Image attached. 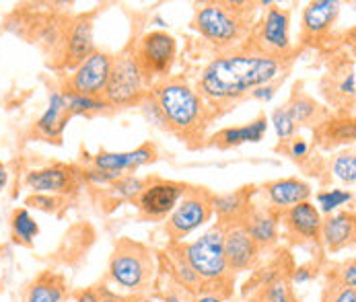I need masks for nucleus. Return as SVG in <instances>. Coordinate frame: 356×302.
I'll use <instances>...</instances> for the list:
<instances>
[{
    "label": "nucleus",
    "mask_w": 356,
    "mask_h": 302,
    "mask_svg": "<svg viewBox=\"0 0 356 302\" xmlns=\"http://www.w3.org/2000/svg\"><path fill=\"white\" fill-rule=\"evenodd\" d=\"M291 60H278L254 51L248 46L222 51L198 78V95L210 107L233 105L252 95L255 89L278 83L286 76Z\"/></svg>",
    "instance_id": "f257e3e1"
},
{
    "label": "nucleus",
    "mask_w": 356,
    "mask_h": 302,
    "mask_svg": "<svg viewBox=\"0 0 356 302\" xmlns=\"http://www.w3.org/2000/svg\"><path fill=\"white\" fill-rule=\"evenodd\" d=\"M156 103L165 130L181 140H200L210 121V107L198 91L181 78H163L149 93Z\"/></svg>",
    "instance_id": "f03ea898"
},
{
    "label": "nucleus",
    "mask_w": 356,
    "mask_h": 302,
    "mask_svg": "<svg viewBox=\"0 0 356 302\" xmlns=\"http://www.w3.org/2000/svg\"><path fill=\"white\" fill-rule=\"evenodd\" d=\"M239 2H202L194 12V29L218 50H235L250 33V8Z\"/></svg>",
    "instance_id": "7ed1b4c3"
},
{
    "label": "nucleus",
    "mask_w": 356,
    "mask_h": 302,
    "mask_svg": "<svg viewBox=\"0 0 356 302\" xmlns=\"http://www.w3.org/2000/svg\"><path fill=\"white\" fill-rule=\"evenodd\" d=\"M107 278L122 292L140 296L151 290L156 278L154 253L132 239H122L109 259Z\"/></svg>",
    "instance_id": "20e7f679"
},
{
    "label": "nucleus",
    "mask_w": 356,
    "mask_h": 302,
    "mask_svg": "<svg viewBox=\"0 0 356 302\" xmlns=\"http://www.w3.org/2000/svg\"><path fill=\"white\" fill-rule=\"evenodd\" d=\"M179 247H181L186 261L190 263V267L200 278V284H202L200 292L216 296V288H222V284L231 282V276H229L231 271L227 267L225 253H222V228H220V224L206 230L202 237L196 239L194 243L179 245Z\"/></svg>",
    "instance_id": "39448f33"
},
{
    "label": "nucleus",
    "mask_w": 356,
    "mask_h": 302,
    "mask_svg": "<svg viewBox=\"0 0 356 302\" xmlns=\"http://www.w3.org/2000/svg\"><path fill=\"white\" fill-rule=\"evenodd\" d=\"M147 95H149V83L140 72L134 56L130 51H124L118 58H113L111 74L102 95V99L109 105V109L138 105Z\"/></svg>",
    "instance_id": "423d86ee"
},
{
    "label": "nucleus",
    "mask_w": 356,
    "mask_h": 302,
    "mask_svg": "<svg viewBox=\"0 0 356 302\" xmlns=\"http://www.w3.org/2000/svg\"><path fill=\"white\" fill-rule=\"evenodd\" d=\"M245 46L270 58L291 60V12L278 4H270L259 25L250 33V44Z\"/></svg>",
    "instance_id": "0eeeda50"
},
{
    "label": "nucleus",
    "mask_w": 356,
    "mask_h": 302,
    "mask_svg": "<svg viewBox=\"0 0 356 302\" xmlns=\"http://www.w3.org/2000/svg\"><path fill=\"white\" fill-rule=\"evenodd\" d=\"M132 56L147 83L154 85L156 78L163 81L169 76L177 58V42L167 31H149L140 37Z\"/></svg>",
    "instance_id": "6e6552de"
},
{
    "label": "nucleus",
    "mask_w": 356,
    "mask_h": 302,
    "mask_svg": "<svg viewBox=\"0 0 356 302\" xmlns=\"http://www.w3.org/2000/svg\"><path fill=\"white\" fill-rule=\"evenodd\" d=\"M210 194L204 190H190L184 194V198L175 205V210L169 214L165 233L173 245H177L181 239L192 235L204 226L212 218V203H210Z\"/></svg>",
    "instance_id": "1a4fd4ad"
},
{
    "label": "nucleus",
    "mask_w": 356,
    "mask_h": 302,
    "mask_svg": "<svg viewBox=\"0 0 356 302\" xmlns=\"http://www.w3.org/2000/svg\"><path fill=\"white\" fill-rule=\"evenodd\" d=\"M111 64H113V56H109L107 51L95 50L66 78L64 93L85 95V97H102L105 87H107L109 74H111Z\"/></svg>",
    "instance_id": "9d476101"
},
{
    "label": "nucleus",
    "mask_w": 356,
    "mask_h": 302,
    "mask_svg": "<svg viewBox=\"0 0 356 302\" xmlns=\"http://www.w3.org/2000/svg\"><path fill=\"white\" fill-rule=\"evenodd\" d=\"M81 179H83L81 171H76L74 167L54 162V165L42 167V169H31L25 175V187L31 190L33 194L66 198L79 190Z\"/></svg>",
    "instance_id": "9b49d317"
},
{
    "label": "nucleus",
    "mask_w": 356,
    "mask_h": 302,
    "mask_svg": "<svg viewBox=\"0 0 356 302\" xmlns=\"http://www.w3.org/2000/svg\"><path fill=\"white\" fill-rule=\"evenodd\" d=\"M186 192H188L186 183L169 181V179H151L149 183H145V190L136 198V205L145 218L161 220L175 210V205L179 203Z\"/></svg>",
    "instance_id": "f8f14e48"
},
{
    "label": "nucleus",
    "mask_w": 356,
    "mask_h": 302,
    "mask_svg": "<svg viewBox=\"0 0 356 302\" xmlns=\"http://www.w3.org/2000/svg\"><path fill=\"white\" fill-rule=\"evenodd\" d=\"M220 228H222V253L229 271H245L254 267L259 257V247L250 237L243 222L241 220L220 222Z\"/></svg>",
    "instance_id": "ddd939ff"
},
{
    "label": "nucleus",
    "mask_w": 356,
    "mask_h": 302,
    "mask_svg": "<svg viewBox=\"0 0 356 302\" xmlns=\"http://www.w3.org/2000/svg\"><path fill=\"white\" fill-rule=\"evenodd\" d=\"M159 156V151L153 142H147L134 151L126 152H99L93 156V167L99 171L107 173H115V175H124L126 171H136L149 162H154Z\"/></svg>",
    "instance_id": "4468645a"
},
{
    "label": "nucleus",
    "mask_w": 356,
    "mask_h": 302,
    "mask_svg": "<svg viewBox=\"0 0 356 302\" xmlns=\"http://www.w3.org/2000/svg\"><path fill=\"white\" fill-rule=\"evenodd\" d=\"M356 224L355 212L348 210H338L321 220V230H319V241L325 245V249L332 253L342 251L348 245L355 243Z\"/></svg>",
    "instance_id": "2eb2a0df"
},
{
    "label": "nucleus",
    "mask_w": 356,
    "mask_h": 302,
    "mask_svg": "<svg viewBox=\"0 0 356 302\" xmlns=\"http://www.w3.org/2000/svg\"><path fill=\"white\" fill-rule=\"evenodd\" d=\"M264 196L270 203L272 210L284 212L301 201H309L311 198V185L299 179V177H286V179H276L264 185Z\"/></svg>",
    "instance_id": "dca6fc26"
},
{
    "label": "nucleus",
    "mask_w": 356,
    "mask_h": 302,
    "mask_svg": "<svg viewBox=\"0 0 356 302\" xmlns=\"http://www.w3.org/2000/svg\"><path fill=\"white\" fill-rule=\"evenodd\" d=\"M340 15V2L336 0H313L309 2L303 10V21H301V33L303 40H317L321 35H325L336 19Z\"/></svg>",
    "instance_id": "f3484780"
},
{
    "label": "nucleus",
    "mask_w": 356,
    "mask_h": 302,
    "mask_svg": "<svg viewBox=\"0 0 356 302\" xmlns=\"http://www.w3.org/2000/svg\"><path fill=\"white\" fill-rule=\"evenodd\" d=\"M321 220L323 216L311 201H301L282 212V222L286 230L305 241H319Z\"/></svg>",
    "instance_id": "a211bd4d"
},
{
    "label": "nucleus",
    "mask_w": 356,
    "mask_h": 302,
    "mask_svg": "<svg viewBox=\"0 0 356 302\" xmlns=\"http://www.w3.org/2000/svg\"><path fill=\"white\" fill-rule=\"evenodd\" d=\"M250 237L259 249H268L278 241V212L272 208H252L241 218Z\"/></svg>",
    "instance_id": "6ab92c4d"
},
{
    "label": "nucleus",
    "mask_w": 356,
    "mask_h": 302,
    "mask_svg": "<svg viewBox=\"0 0 356 302\" xmlns=\"http://www.w3.org/2000/svg\"><path fill=\"white\" fill-rule=\"evenodd\" d=\"M268 117L266 115H257L254 121L245 124V126H235V128H225L220 132H216L212 138H210V146H216V149H235V146H241V144H248V142H261L266 132H268Z\"/></svg>",
    "instance_id": "aec40b11"
},
{
    "label": "nucleus",
    "mask_w": 356,
    "mask_h": 302,
    "mask_svg": "<svg viewBox=\"0 0 356 302\" xmlns=\"http://www.w3.org/2000/svg\"><path fill=\"white\" fill-rule=\"evenodd\" d=\"M93 51H95V46H93V23H91V19L81 17V19L74 21V25L68 31L64 66L74 70Z\"/></svg>",
    "instance_id": "412c9836"
},
{
    "label": "nucleus",
    "mask_w": 356,
    "mask_h": 302,
    "mask_svg": "<svg viewBox=\"0 0 356 302\" xmlns=\"http://www.w3.org/2000/svg\"><path fill=\"white\" fill-rule=\"evenodd\" d=\"M70 115L66 109V95L62 91H51L50 99H48V107L42 113V117L35 121V130L48 138V140H56L62 136L66 124H68Z\"/></svg>",
    "instance_id": "4be33fe9"
},
{
    "label": "nucleus",
    "mask_w": 356,
    "mask_h": 302,
    "mask_svg": "<svg viewBox=\"0 0 356 302\" xmlns=\"http://www.w3.org/2000/svg\"><path fill=\"white\" fill-rule=\"evenodd\" d=\"M252 187H243L235 194H222V196H212V212H216L220 216L222 222L229 220H241L245 216V212L250 210V192Z\"/></svg>",
    "instance_id": "5701e85b"
},
{
    "label": "nucleus",
    "mask_w": 356,
    "mask_h": 302,
    "mask_svg": "<svg viewBox=\"0 0 356 302\" xmlns=\"http://www.w3.org/2000/svg\"><path fill=\"white\" fill-rule=\"evenodd\" d=\"M64 301V282L56 274L40 276L25 292L23 302H62Z\"/></svg>",
    "instance_id": "b1692460"
},
{
    "label": "nucleus",
    "mask_w": 356,
    "mask_h": 302,
    "mask_svg": "<svg viewBox=\"0 0 356 302\" xmlns=\"http://www.w3.org/2000/svg\"><path fill=\"white\" fill-rule=\"evenodd\" d=\"M10 230H13V239L19 245H33L38 235H40V224L35 222V218L31 216V212L27 208H19L13 212L10 218Z\"/></svg>",
    "instance_id": "393cba45"
},
{
    "label": "nucleus",
    "mask_w": 356,
    "mask_h": 302,
    "mask_svg": "<svg viewBox=\"0 0 356 302\" xmlns=\"http://www.w3.org/2000/svg\"><path fill=\"white\" fill-rule=\"evenodd\" d=\"M169 259V265H171V271H173V278L177 280V284L186 290H192V292H200L202 284H200V278L196 276V271L190 267V263L186 261L181 247L179 245H173V249L167 255Z\"/></svg>",
    "instance_id": "a878e982"
},
{
    "label": "nucleus",
    "mask_w": 356,
    "mask_h": 302,
    "mask_svg": "<svg viewBox=\"0 0 356 302\" xmlns=\"http://www.w3.org/2000/svg\"><path fill=\"white\" fill-rule=\"evenodd\" d=\"M355 136L356 130L353 117L325 121L323 124V130H321V138L325 140L323 146H327V149H334L338 144H353L355 142Z\"/></svg>",
    "instance_id": "bb28decb"
},
{
    "label": "nucleus",
    "mask_w": 356,
    "mask_h": 302,
    "mask_svg": "<svg viewBox=\"0 0 356 302\" xmlns=\"http://www.w3.org/2000/svg\"><path fill=\"white\" fill-rule=\"evenodd\" d=\"M284 107L289 109V113L293 115L297 126H307V124H317L319 121L321 107L311 99L309 95H303L299 91L291 97V101Z\"/></svg>",
    "instance_id": "cd10ccee"
},
{
    "label": "nucleus",
    "mask_w": 356,
    "mask_h": 302,
    "mask_svg": "<svg viewBox=\"0 0 356 302\" xmlns=\"http://www.w3.org/2000/svg\"><path fill=\"white\" fill-rule=\"evenodd\" d=\"M330 173L346 185L356 183V154L355 151H342L332 156L330 160Z\"/></svg>",
    "instance_id": "c85d7f7f"
},
{
    "label": "nucleus",
    "mask_w": 356,
    "mask_h": 302,
    "mask_svg": "<svg viewBox=\"0 0 356 302\" xmlns=\"http://www.w3.org/2000/svg\"><path fill=\"white\" fill-rule=\"evenodd\" d=\"M64 95H66V109H68L70 117L72 115H95V113H103L109 109V105L102 97H85V95H72V93H64Z\"/></svg>",
    "instance_id": "c756f323"
},
{
    "label": "nucleus",
    "mask_w": 356,
    "mask_h": 302,
    "mask_svg": "<svg viewBox=\"0 0 356 302\" xmlns=\"http://www.w3.org/2000/svg\"><path fill=\"white\" fill-rule=\"evenodd\" d=\"M315 200H317V205H315V208L319 210V214L330 216V214L338 212L342 205H346V203H350V201H353V192L332 187V190L319 192V194L315 196Z\"/></svg>",
    "instance_id": "7c9ffc66"
},
{
    "label": "nucleus",
    "mask_w": 356,
    "mask_h": 302,
    "mask_svg": "<svg viewBox=\"0 0 356 302\" xmlns=\"http://www.w3.org/2000/svg\"><path fill=\"white\" fill-rule=\"evenodd\" d=\"M332 78H336L334 83V91H332V101H342V105H346L350 101H355V91H356V76H355V66L348 70L344 68L338 76L332 74Z\"/></svg>",
    "instance_id": "2f4dec72"
},
{
    "label": "nucleus",
    "mask_w": 356,
    "mask_h": 302,
    "mask_svg": "<svg viewBox=\"0 0 356 302\" xmlns=\"http://www.w3.org/2000/svg\"><path fill=\"white\" fill-rule=\"evenodd\" d=\"M145 190V181L134 175H122L109 185V194L118 200H134Z\"/></svg>",
    "instance_id": "473e14b6"
},
{
    "label": "nucleus",
    "mask_w": 356,
    "mask_h": 302,
    "mask_svg": "<svg viewBox=\"0 0 356 302\" xmlns=\"http://www.w3.org/2000/svg\"><path fill=\"white\" fill-rule=\"evenodd\" d=\"M270 121H272V126H274L276 136H278L280 142H286V140L295 138L299 126L295 124V119H293V115L289 113L286 107H276L272 111V115H270Z\"/></svg>",
    "instance_id": "72a5a7b5"
},
{
    "label": "nucleus",
    "mask_w": 356,
    "mask_h": 302,
    "mask_svg": "<svg viewBox=\"0 0 356 302\" xmlns=\"http://www.w3.org/2000/svg\"><path fill=\"white\" fill-rule=\"evenodd\" d=\"M261 301L264 302H297L295 292L291 288V282L286 278H276L272 282H268V286L261 292Z\"/></svg>",
    "instance_id": "f704fd0d"
},
{
    "label": "nucleus",
    "mask_w": 356,
    "mask_h": 302,
    "mask_svg": "<svg viewBox=\"0 0 356 302\" xmlns=\"http://www.w3.org/2000/svg\"><path fill=\"white\" fill-rule=\"evenodd\" d=\"M323 302H356V290L342 286L336 278H332L323 288Z\"/></svg>",
    "instance_id": "c9c22d12"
},
{
    "label": "nucleus",
    "mask_w": 356,
    "mask_h": 302,
    "mask_svg": "<svg viewBox=\"0 0 356 302\" xmlns=\"http://www.w3.org/2000/svg\"><path fill=\"white\" fill-rule=\"evenodd\" d=\"M81 177L85 181H89L91 185H102V187H109L115 179H120L122 175H115V173H107V171H99L95 167H89V169H83L81 171Z\"/></svg>",
    "instance_id": "e433bc0d"
},
{
    "label": "nucleus",
    "mask_w": 356,
    "mask_h": 302,
    "mask_svg": "<svg viewBox=\"0 0 356 302\" xmlns=\"http://www.w3.org/2000/svg\"><path fill=\"white\" fill-rule=\"evenodd\" d=\"M27 205L42 210V212H58L62 208V198L58 196H46V194H33L25 200Z\"/></svg>",
    "instance_id": "4c0bfd02"
},
{
    "label": "nucleus",
    "mask_w": 356,
    "mask_h": 302,
    "mask_svg": "<svg viewBox=\"0 0 356 302\" xmlns=\"http://www.w3.org/2000/svg\"><path fill=\"white\" fill-rule=\"evenodd\" d=\"M138 107H140V111H143V115L147 117V121H149V124H153L154 128H159V130L167 132V130H165L163 115H161V111H159V107H156V103H154L151 95H147L145 99L140 101V103H138Z\"/></svg>",
    "instance_id": "58836bf2"
},
{
    "label": "nucleus",
    "mask_w": 356,
    "mask_h": 302,
    "mask_svg": "<svg viewBox=\"0 0 356 302\" xmlns=\"http://www.w3.org/2000/svg\"><path fill=\"white\" fill-rule=\"evenodd\" d=\"M336 280L346 288H356V263L353 257L340 265V269L336 271Z\"/></svg>",
    "instance_id": "ea45409f"
},
{
    "label": "nucleus",
    "mask_w": 356,
    "mask_h": 302,
    "mask_svg": "<svg viewBox=\"0 0 356 302\" xmlns=\"http://www.w3.org/2000/svg\"><path fill=\"white\" fill-rule=\"evenodd\" d=\"M309 144H307V140L303 138H291V140H286V152H289V156L291 158H295V160H303L309 156Z\"/></svg>",
    "instance_id": "a19ab883"
},
{
    "label": "nucleus",
    "mask_w": 356,
    "mask_h": 302,
    "mask_svg": "<svg viewBox=\"0 0 356 302\" xmlns=\"http://www.w3.org/2000/svg\"><path fill=\"white\" fill-rule=\"evenodd\" d=\"M313 276H315V269H313V267H309V265H301V267H297V269L293 271L291 284H295V286H299V284H307V282H311V280H313Z\"/></svg>",
    "instance_id": "79ce46f5"
},
{
    "label": "nucleus",
    "mask_w": 356,
    "mask_h": 302,
    "mask_svg": "<svg viewBox=\"0 0 356 302\" xmlns=\"http://www.w3.org/2000/svg\"><path fill=\"white\" fill-rule=\"evenodd\" d=\"M95 292H97V302H130L124 294H120L115 290H109L107 286H99Z\"/></svg>",
    "instance_id": "37998d69"
},
{
    "label": "nucleus",
    "mask_w": 356,
    "mask_h": 302,
    "mask_svg": "<svg viewBox=\"0 0 356 302\" xmlns=\"http://www.w3.org/2000/svg\"><path fill=\"white\" fill-rule=\"evenodd\" d=\"M276 95V83H270V85H264L259 89H255L252 93V97L257 101H270Z\"/></svg>",
    "instance_id": "c03bdc74"
},
{
    "label": "nucleus",
    "mask_w": 356,
    "mask_h": 302,
    "mask_svg": "<svg viewBox=\"0 0 356 302\" xmlns=\"http://www.w3.org/2000/svg\"><path fill=\"white\" fill-rule=\"evenodd\" d=\"M76 302H97V292L95 288H87L76 294Z\"/></svg>",
    "instance_id": "a18cd8bd"
},
{
    "label": "nucleus",
    "mask_w": 356,
    "mask_h": 302,
    "mask_svg": "<svg viewBox=\"0 0 356 302\" xmlns=\"http://www.w3.org/2000/svg\"><path fill=\"white\" fill-rule=\"evenodd\" d=\"M192 302H225L220 296H214V294H206V292H196Z\"/></svg>",
    "instance_id": "49530a36"
},
{
    "label": "nucleus",
    "mask_w": 356,
    "mask_h": 302,
    "mask_svg": "<svg viewBox=\"0 0 356 302\" xmlns=\"http://www.w3.org/2000/svg\"><path fill=\"white\" fill-rule=\"evenodd\" d=\"M6 185H8V169H6V165L0 162V194L4 192Z\"/></svg>",
    "instance_id": "de8ad7c7"
},
{
    "label": "nucleus",
    "mask_w": 356,
    "mask_h": 302,
    "mask_svg": "<svg viewBox=\"0 0 356 302\" xmlns=\"http://www.w3.org/2000/svg\"><path fill=\"white\" fill-rule=\"evenodd\" d=\"M130 302H163V299L151 296V294H140V296H134Z\"/></svg>",
    "instance_id": "09e8293b"
},
{
    "label": "nucleus",
    "mask_w": 356,
    "mask_h": 302,
    "mask_svg": "<svg viewBox=\"0 0 356 302\" xmlns=\"http://www.w3.org/2000/svg\"><path fill=\"white\" fill-rule=\"evenodd\" d=\"M163 302H184V301H181V296H179L177 292H169V294H165V296H163Z\"/></svg>",
    "instance_id": "8fccbe9b"
}]
</instances>
